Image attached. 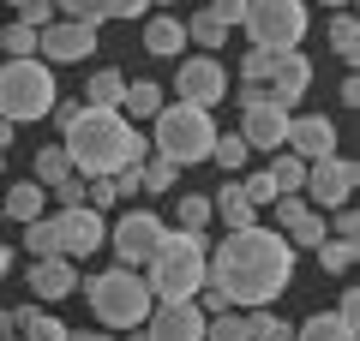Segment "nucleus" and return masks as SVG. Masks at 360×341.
Returning <instances> with one entry per match:
<instances>
[{
    "label": "nucleus",
    "instance_id": "obj_1",
    "mask_svg": "<svg viewBox=\"0 0 360 341\" xmlns=\"http://www.w3.org/2000/svg\"><path fill=\"white\" fill-rule=\"evenodd\" d=\"M205 281L229 293V305L258 312V305H276L295 281V246L276 234V227H234L229 240L210 252Z\"/></svg>",
    "mask_w": 360,
    "mask_h": 341
},
{
    "label": "nucleus",
    "instance_id": "obj_2",
    "mask_svg": "<svg viewBox=\"0 0 360 341\" xmlns=\"http://www.w3.org/2000/svg\"><path fill=\"white\" fill-rule=\"evenodd\" d=\"M60 150L72 162V174H84V180L90 174H115L127 162H144V138L120 108H78V120L66 126Z\"/></svg>",
    "mask_w": 360,
    "mask_h": 341
},
{
    "label": "nucleus",
    "instance_id": "obj_3",
    "mask_svg": "<svg viewBox=\"0 0 360 341\" xmlns=\"http://www.w3.org/2000/svg\"><path fill=\"white\" fill-rule=\"evenodd\" d=\"M84 300H90L96 329L127 335V329H139L144 317H150L156 293H150V281H144V269L120 264V269H96V276H84Z\"/></svg>",
    "mask_w": 360,
    "mask_h": 341
},
{
    "label": "nucleus",
    "instance_id": "obj_4",
    "mask_svg": "<svg viewBox=\"0 0 360 341\" xmlns=\"http://www.w3.org/2000/svg\"><path fill=\"white\" fill-rule=\"evenodd\" d=\"M205 264H210L205 234H174V227H168L162 246H156V258L144 264V281H150L156 300H193V293L205 288Z\"/></svg>",
    "mask_w": 360,
    "mask_h": 341
},
{
    "label": "nucleus",
    "instance_id": "obj_5",
    "mask_svg": "<svg viewBox=\"0 0 360 341\" xmlns=\"http://www.w3.org/2000/svg\"><path fill=\"white\" fill-rule=\"evenodd\" d=\"M150 138H156V156L193 168V162H210L217 120H210V108H193V102H162L150 114Z\"/></svg>",
    "mask_w": 360,
    "mask_h": 341
},
{
    "label": "nucleus",
    "instance_id": "obj_6",
    "mask_svg": "<svg viewBox=\"0 0 360 341\" xmlns=\"http://www.w3.org/2000/svg\"><path fill=\"white\" fill-rule=\"evenodd\" d=\"M54 102H60V78H54L49 60H6L0 66V120L30 126V120L54 114Z\"/></svg>",
    "mask_w": 360,
    "mask_h": 341
},
{
    "label": "nucleus",
    "instance_id": "obj_7",
    "mask_svg": "<svg viewBox=\"0 0 360 341\" xmlns=\"http://www.w3.org/2000/svg\"><path fill=\"white\" fill-rule=\"evenodd\" d=\"M240 84H258L276 108L295 114L300 96H307V84H312V60L300 48H252L240 60Z\"/></svg>",
    "mask_w": 360,
    "mask_h": 341
},
{
    "label": "nucleus",
    "instance_id": "obj_8",
    "mask_svg": "<svg viewBox=\"0 0 360 341\" xmlns=\"http://www.w3.org/2000/svg\"><path fill=\"white\" fill-rule=\"evenodd\" d=\"M246 36L252 48H300L307 42V0H246Z\"/></svg>",
    "mask_w": 360,
    "mask_h": 341
},
{
    "label": "nucleus",
    "instance_id": "obj_9",
    "mask_svg": "<svg viewBox=\"0 0 360 341\" xmlns=\"http://www.w3.org/2000/svg\"><path fill=\"white\" fill-rule=\"evenodd\" d=\"M354 180H360V168L348 162V156H319V162H307L300 198H307V210L330 215V210H342V203L354 198Z\"/></svg>",
    "mask_w": 360,
    "mask_h": 341
},
{
    "label": "nucleus",
    "instance_id": "obj_10",
    "mask_svg": "<svg viewBox=\"0 0 360 341\" xmlns=\"http://www.w3.org/2000/svg\"><path fill=\"white\" fill-rule=\"evenodd\" d=\"M234 90H240V138H246V150H283L288 108H276L258 84H234Z\"/></svg>",
    "mask_w": 360,
    "mask_h": 341
},
{
    "label": "nucleus",
    "instance_id": "obj_11",
    "mask_svg": "<svg viewBox=\"0 0 360 341\" xmlns=\"http://www.w3.org/2000/svg\"><path fill=\"white\" fill-rule=\"evenodd\" d=\"M162 234H168V222H162L156 210H127L115 227H108V246H115L120 264L144 269V264L156 258V246H162Z\"/></svg>",
    "mask_w": 360,
    "mask_h": 341
},
{
    "label": "nucleus",
    "instance_id": "obj_12",
    "mask_svg": "<svg viewBox=\"0 0 360 341\" xmlns=\"http://www.w3.org/2000/svg\"><path fill=\"white\" fill-rule=\"evenodd\" d=\"M54 222H60V258H90L108 246V215L90 210V203H78V210H54Z\"/></svg>",
    "mask_w": 360,
    "mask_h": 341
},
{
    "label": "nucleus",
    "instance_id": "obj_13",
    "mask_svg": "<svg viewBox=\"0 0 360 341\" xmlns=\"http://www.w3.org/2000/svg\"><path fill=\"white\" fill-rule=\"evenodd\" d=\"M180 102H193V108H217L229 96V72H222L217 54H193V60H180Z\"/></svg>",
    "mask_w": 360,
    "mask_h": 341
},
{
    "label": "nucleus",
    "instance_id": "obj_14",
    "mask_svg": "<svg viewBox=\"0 0 360 341\" xmlns=\"http://www.w3.org/2000/svg\"><path fill=\"white\" fill-rule=\"evenodd\" d=\"M37 54L49 66H72V60H90L96 54V25H72V18H54V25H42V42Z\"/></svg>",
    "mask_w": 360,
    "mask_h": 341
},
{
    "label": "nucleus",
    "instance_id": "obj_15",
    "mask_svg": "<svg viewBox=\"0 0 360 341\" xmlns=\"http://www.w3.org/2000/svg\"><path fill=\"white\" fill-rule=\"evenodd\" d=\"M156 341H205V312L193 300H156L150 317H144Z\"/></svg>",
    "mask_w": 360,
    "mask_h": 341
},
{
    "label": "nucleus",
    "instance_id": "obj_16",
    "mask_svg": "<svg viewBox=\"0 0 360 341\" xmlns=\"http://www.w3.org/2000/svg\"><path fill=\"white\" fill-rule=\"evenodd\" d=\"M283 150L300 156V162L336 156V120H324V114H288V138H283Z\"/></svg>",
    "mask_w": 360,
    "mask_h": 341
},
{
    "label": "nucleus",
    "instance_id": "obj_17",
    "mask_svg": "<svg viewBox=\"0 0 360 341\" xmlns=\"http://www.w3.org/2000/svg\"><path fill=\"white\" fill-rule=\"evenodd\" d=\"M25 281H30V300L37 305H54V300H66V293H78V264L72 258H30V269H25Z\"/></svg>",
    "mask_w": 360,
    "mask_h": 341
},
{
    "label": "nucleus",
    "instance_id": "obj_18",
    "mask_svg": "<svg viewBox=\"0 0 360 341\" xmlns=\"http://www.w3.org/2000/svg\"><path fill=\"white\" fill-rule=\"evenodd\" d=\"M210 215H222L229 234H234V227H258V203L240 192V180H222V192L210 198Z\"/></svg>",
    "mask_w": 360,
    "mask_h": 341
},
{
    "label": "nucleus",
    "instance_id": "obj_19",
    "mask_svg": "<svg viewBox=\"0 0 360 341\" xmlns=\"http://www.w3.org/2000/svg\"><path fill=\"white\" fill-rule=\"evenodd\" d=\"M144 48H150L156 60H174V54L186 48V25H180L174 13H156L150 25H144Z\"/></svg>",
    "mask_w": 360,
    "mask_h": 341
},
{
    "label": "nucleus",
    "instance_id": "obj_20",
    "mask_svg": "<svg viewBox=\"0 0 360 341\" xmlns=\"http://www.w3.org/2000/svg\"><path fill=\"white\" fill-rule=\"evenodd\" d=\"M162 84H156V78H127V96H120V114H127V120H150L156 108H162Z\"/></svg>",
    "mask_w": 360,
    "mask_h": 341
},
{
    "label": "nucleus",
    "instance_id": "obj_21",
    "mask_svg": "<svg viewBox=\"0 0 360 341\" xmlns=\"http://www.w3.org/2000/svg\"><path fill=\"white\" fill-rule=\"evenodd\" d=\"M295 341H354V317H342V312H312L307 323L295 329Z\"/></svg>",
    "mask_w": 360,
    "mask_h": 341
},
{
    "label": "nucleus",
    "instance_id": "obj_22",
    "mask_svg": "<svg viewBox=\"0 0 360 341\" xmlns=\"http://www.w3.org/2000/svg\"><path fill=\"white\" fill-rule=\"evenodd\" d=\"M6 215H13V222H37V215H49V192H42L37 180H18V186L6 192Z\"/></svg>",
    "mask_w": 360,
    "mask_h": 341
},
{
    "label": "nucleus",
    "instance_id": "obj_23",
    "mask_svg": "<svg viewBox=\"0 0 360 341\" xmlns=\"http://www.w3.org/2000/svg\"><path fill=\"white\" fill-rule=\"evenodd\" d=\"M270 186H276V198H288V192H300L307 186V162L300 156H288V150H270Z\"/></svg>",
    "mask_w": 360,
    "mask_h": 341
},
{
    "label": "nucleus",
    "instance_id": "obj_24",
    "mask_svg": "<svg viewBox=\"0 0 360 341\" xmlns=\"http://www.w3.org/2000/svg\"><path fill=\"white\" fill-rule=\"evenodd\" d=\"M180 186V162H168V156H150V162H139V192H150V198H162V192Z\"/></svg>",
    "mask_w": 360,
    "mask_h": 341
},
{
    "label": "nucleus",
    "instance_id": "obj_25",
    "mask_svg": "<svg viewBox=\"0 0 360 341\" xmlns=\"http://www.w3.org/2000/svg\"><path fill=\"white\" fill-rule=\"evenodd\" d=\"M37 42H42V30L25 25V18L0 25V48H6V60H37Z\"/></svg>",
    "mask_w": 360,
    "mask_h": 341
},
{
    "label": "nucleus",
    "instance_id": "obj_26",
    "mask_svg": "<svg viewBox=\"0 0 360 341\" xmlns=\"http://www.w3.org/2000/svg\"><path fill=\"white\" fill-rule=\"evenodd\" d=\"M120 96H127V72H108V66L84 84V108H120Z\"/></svg>",
    "mask_w": 360,
    "mask_h": 341
},
{
    "label": "nucleus",
    "instance_id": "obj_27",
    "mask_svg": "<svg viewBox=\"0 0 360 341\" xmlns=\"http://www.w3.org/2000/svg\"><path fill=\"white\" fill-rule=\"evenodd\" d=\"M66 174H72V162H66V150H60V144H49V150H37V162H30V180H37L42 192H54V186H60Z\"/></svg>",
    "mask_w": 360,
    "mask_h": 341
},
{
    "label": "nucleus",
    "instance_id": "obj_28",
    "mask_svg": "<svg viewBox=\"0 0 360 341\" xmlns=\"http://www.w3.org/2000/svg\"><path fill=\"white\" fill-rule=\"evenodd\" d=\"M312 252H319V269H324V276H348V269H354V258H360V246L330 234V240H319Z\"/></svg>",
    "mask_w": 360,
    "mask_h": 341
},
{
    "label": "nucleus",
    "instance_id": "obj_29",
    "mask_svg": "<svg viewBox=\"0 0 360 341\" xmlns=\"http://www.w3.org/2000/svg\"><path fill=\"white\" fill-rule=\"evenodd\" d=\"M25 252L30 258H54V252H60V222H54V215L25 222Z\"/></svg>",
    "mask_w": 360,
    "mask_h": 341
},
{
    "label": "nucleus",
    "instance_id": "obj_30",
    "mask_svg": "<svg viewBox=\"0 0 360 341\" xmlns=\"http://www.w3.org/2000/svg\"><path fill=\"white\" fill-rule=\"evenodd\" d=\"M246 156H252V150H246V138H240V132H217V144H210V162H217L229 180L246 168Z\"/></svg>",
    "mask_w": 360,
    "mask_h": 341
},
{
    "label": "nucleus",
    "instance_id": "obj_31",
    "mask_svg": "<svg viewBox=\"0 0 360 341\" xmlns=\"http://www.w3.org/2000/svg\"><path fill=\"white\" fill-rule=\"evenodd\" d=\"M186 42H198L205 54H217L222 42H229V25H222V18H210V6H205V13L186 18Z\"/></svg>",
    "mask_w": 360,
    "mask_h": 341
},
{
    "label": "nucleus",
    "instance_id": "obj_32",
    "mask_svg": "<svg viewBox=\"0 0 360 341\" xmlns=\"http://www.w3.org/2000/svg\"><path fill=\"white\" fill-rule=\"evenodd\" d=\"M324 30H330L324 42H330L336 60H354V48H360V25H354V13H330V25H324Z\"/></svg>",
    "mask_w": 360,
    "mask_h": 341
},
{
    "label": "nucleus",
    "instance_id": "obj_33",
    "mask_svg": "<svg viewBox=\"0 0 360 341\" xmlns=\"http://www.w3.org/2000/svg\"><path fill=\"white\" fill-rule=\"evenodd\" d=\"M246 329H252V341H295V323H288V317H276L270 305L246 312Z\"/></svg>",
    "mask_w": 360,
    "mask_h": 341
},
{
    "label": "nucleus",
    "instance_id": "obj_34",
    "mask_svg": "<svg viewBox=\"0 0 360 341\" xmlns=\"http://www.w3.org/2000/svg\"><path fill=\"white\" fill-rule=\"evenodd\" d=\"M283 240L295 246V252H312V246H319V240H330V222H324L319 210H307V215H300V222H295V227H288V234H283Z\"/></svg>",
    "mask_w": 360,
    "mask_h": 341
},
{
    "label": "nucleus",
    "instance_id": "obj_35",
    "mask_svg": "<svg viewBox=\"0 0 360 341\" xmlns=\"http://www.w3.org/2000/svg\"><path fill=\"white\" fill-rule=\"evenodd\" d=\"M205 341H252V329H246V312L205 317Z\"/></svg>",
    "mask_w": 360,
    "mask_h": 341
},
{
    "label": "nucleus",
    "instance_id": "obj_36",
    "mask_svg": "<svg viewBox=\"0 0 360 341\" xmlns=\"http://www.w3.org/2000/svg\"><path fill=\"white\" fill-rule=\"evenodd\" d=\"M174 222H180V234H205V227H210V198H205V192H186Z\"/></svg>",
    "mask_w": 360,
    "mask_h": 341
},
{
    "label": "nucleus",
    "instance_id": "obj_37",
    "mask_svg": "<svg viewBox=\"0 0 360 341\" xmlns=\"http://www.w3.org/2000/svg\"><path fill=\"white\" fill-rule=\"evenodd\" d=\"M54 13L72 18V25H103L108 6H103V0H54Z\"/></svg>",
    "mask_w": 360,
    "mask_h": 341
},
{
    "label": "nucleus",
    "instance_id": "obj_38",
    "mask_svg": "<svg viewBox=\"0 0 360 341\" xmlns=\"http://www.w3.org/2000/svg\"><path fill=\"white\" fill-rule=\"evenodd\" d=\"M300 215H307V198H300V192H288V198H276V234H288V227H295Z\"/></svg>",
    "mask_w": 360,
    "mask_h": 341
},
{
    "label": "nucleus",
    "instance_id": "obj_39",
    "mask_svg": "<svg viewBox=\"0 0 360 341\" xmlns=\"http://www.w3.org/2000/svg\"><path fill=\"white\" fill-rule=\"evenodd\" d=\"M49 198H54V203H60V210H78V203H84V180H78V174H66V180H60V186H54V192H49Z\"/></svg>",
    "mask_w": 360,
    "mask_h": 341
},
{
    "label": "nucleus",
    "instance_id": "obj_40",
    "mask_svg": "<svg viewBox=\"0 0 360 341\" xmlns=\"http://www.w3.org/2000/svg\"><path fill=\"white\" fill-rule=\"evenodd\" d=\"M240 192H246L252 203H276V186H270V174H264V168H258V174H246V180H240Z\"/></svg>",
    "mask_w": 360,
    "mask_h": 341
},
{
    "label": "nucleus",
    "instance_id": "obj_41",
    "mask_svg": "<svg viewBox=\"0 0 360 341\" xmlns=\"http://www.w3.org/2000/svg\"><path fill=\"white\" fill-rule=\"evenodd\" d=\"M210 18H222L229 30H240L246 25V0H210Z\"/></svg>",
    "mask_w": 360,
    "mask_h": 341
},
{
    "label": "nucleus",
    "instance_id": "obj_42",
    "mask_svg": "<svg viewBox=\"0 0 360 341\" xmlns=\"http://www.w3.org/2000/svg\"><path fill=\"white\" fill-rule=\"evenodd\" d=\"M18 18H25V25H54V0H25V6H18Z\"/></svg>",
    "mask_w": 360,
    "mask_h": 341
},
{
    "label": "nucleus",
    "instance_id": "obj_43",
    "mask_svg": "<svg viewBox=\"0 0 360 341\" xmlns=\"http://www.w3.org/2000/svg\"><path fill=\"white\" fill-rule=\"evenodd\" d=\"M330 215H336V222H330V234H336V240H360V215L348 210V203H342V210H330Z\"/></svg>",
    "mask_w": 360,
    "mask_h": 341
},
{
    "label": "nucleus",
    "instance_id": "obj_44",
    "mask_svg": "<svg viewBox=\"0 0 360 341\" xmlns=\"http://www.w3.org/2000/svg\"><path fill=\"white\" fill-rule=\"evenodd\" d=\"M108 6V18H144L150 13V0H103Z\"/></svg>",
    "mask_w": 360,
    "mask_h": 341
},
{
    "label": "nucleus",
    "instance_id": "obj_45",
    "mask_svg": "<svg viewBox=\"0 0 360 341\" xmlns=\"http://www.w3.org/2000/svg\"><path fill=\"white\" fill-rule=\"evenodd\" d=\"M78 108H84V102H54V120H60V132L78 120Z\"/></svg>",
    "mask_w": 360,
    "mask_h": 341
},
{
    "label": "nucleus",
    "instance_id": "obj_46",
    "mask_svg": "<svg viewBox=\"0 0 360 341\" xmlns=\"http://www.w3.org/2000/svg\"><path fill=\"white\" fill-rule=\"evenodd\" d=\"M336 312H342V317H360V293H354V288H342V300H336Z\"/></svg>",
    "mask_w": 360,
    "mask_h": 341
},
{
    "label": "nucleus",
    "instance_id": "obj_47",
    "mask_svg": "<svg viewBox=\"0 0 360 341\" xmlns=\"http://www.w3.org/2000/svg\"><path fill=\"white\" fill-rule=\"evenodd\" d=\"M6 276H13V246L0 240V281H6Z\"/></svg>",
    "mask_w": 360,
    "mask_h": 341
},
{
    "label": "nucleus",
    "instance_id": "obj_48",
    "mask_svg": "<svg viewBox=\"0 0 360 341\" xmlns=\"http://www.w3.org/2000/svg\"><path fill=\"white\" fill-rule=\"evenodd\" d=\"M66 341H115L108 329H84V335H66Z\"/></svg>",
    "mask_w": 360,
    "mask_h": 341
},
{
    "label": "nucleus",
    "instance_id": "obj_49",
    "mask_svg": "<svg viewBox=\"0 0 360 341\" xmlns=\"http://www.w3.org/2000/svg\"><path fill=\"white\" fill-rule=\"evenodd\" d=\"M6 144H13V120H0V156H6Z\"/></svg>",
    "mask_w": 360,
    "mask_h": 341
},
{
    "label": "nucleus",
    "instance_id": "obj_50",
    "mask_svg": "<svg viewBox=\"0 0 360 341\" xmlns=\"http://www.w3.org/2000/svg\"><path fill=\"white\" fill-rule=\"evenodd\" d=\"M127 341H156V335H150V329L139 323V329H127Z\"/></svg>",
    "mask_w": 360,
    "mask_h": 341
},
{
    "label": "nucleus",
    "instance_id": "obj_51",
    "mask_svg": "<svg viewBox=\"0 0 360 341\" xmlns=\"http://www.w3.org/2000/svg\"><path fill=\"white\" fill-rule=\"evenodd\" d=\"M324 6H330V13H348V6H354V0H324Z\"/></svg>",
    "mask_w": 360,
    "mask_h": 341
},
{
    "label": "nucleus",
    "instance_id": "obj_52",
    "mask_svg": "<svg viewBox=\"0 0 360 341\" xmlns=\"http://www.w3.org/2000/svg\"><path fill=\"white\" fill-rule=\"evenodd\" d=\"M0 6H25V0H0Z\"/></svg>",
    "mask_w": 360,
    "mask_h": 341
},
{
    "label": "nucleus",
    "instance_id": "obj_53",
    "mask_svg": "<svg viewBox=\"0 0 360 341\" xmlns=\"http://www.w3.org/2000/svg\"><path fill=\"white\" fill-rule=\"evenodd\" d=\"M150 6H174V0H150Z\"/></svg>",
    "mask_w": 360,
    "mask_h": 341
},
{
    "label": "nucleus",
    "instance_id": "obj_54",
    "mask_svg": "<svg viewBox=\"0 0 360 341\" xmlns=\"http://www.w3.org/2000/svg\"><path fill=\"white\" fill-rule=\"evenodd\" d=\"M0 341H18V335H0Z\"/></svg>",
    "mask_w": 360,
    "mask_h": 341
},
{
    "label": "nucleus",
    "instance_id": "obj_55",
    "mask_svg": "<svg viewBox=\"0 0 360 341\" xmlns=\"http://www.w3.org/2000/svg\"><path fill=\"white\" fill-rule=\"evenodd\" d=\"M0 162H6V156H0Z\"/></svg>",
    "mask_w": 360,
    "mask_h": 341
},
{
    "label": "nucleus",
    "instance_id": "obj_56",
    "mask_svg": "<svg viewBox=\"0 0 360 341\" xmlns=\"http://www.w3.org/2000/svg\"><path fill=\"white\" fill-rule=\"evenodd\" d=\"M0 312H6V305H0Z\"/></svg>",
    "mask_w": 360,
    "mask_h": 341
}]
</instances>
